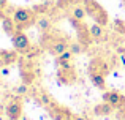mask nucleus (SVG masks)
Returning <instances> with one entry per match:
<instances>
[{
    "instance_id": "nucleus-22",
    "label": "nucleus",
    "mask_w": 125,
    "mask_h": 120,
    "mask_svg": "<svg viewBox=\"0 0 125 120\" xmlns=\"http://www.w3.org/2000/svg\"><path fill=\"white\" fill-rule=\"evenodd\" d=\"M25 59H27V60H35V59H37V57H40V49H38V47H33V46H32V49L30 51H29V52L27 54H25Z\"/></svg>"
},
{
    "instance_id": "nucleus-9",
    "label": "nucleus",
    "mask_w": 125,
    "mask_h": 120,
    "mask_svg": "<svg viewBox=\"0 0 125 120\" xmlns=\"http://www.w3.org/2000/svg\"><path fill=\"white\" fill-rule=\"evenodd\" d=\"M19 52H16L14 49L13 51H6V49H0V68L3 66H10V65L19 62Z\"/></svg>"
},
{
    "instance_id": "nucleus-23",
    "label": "nucleus",
    "mask_w": 125,
    "mask_h": 120,
    "mask_svg": "<svg viewBox=\"0 0 125 120\" xmlns=\"http://www.w3.org/2000/svg\"><path fill=\"white\" fill-rule=\"evenodd\" d=\"M14 92L18 93V96H24V95H27V93H29V84H24V82H22L21 85H18V87L14 89Z\"/></svg>"
},
{
    "instance_id": "nucleus-3",
    "label": "nucleus",
    "mask_w": 125,
    "mask_h": 120,
    "mask_svg": "<svg viewBox=\"0 0 125 120\" xmlns=\"http://www.w3.org/2000/svg\"><path fill=\"white\" fill-rule=\"evenodd\" d=\"M11 16H13V19H14L16 25H18V30H21V32H24L25 28L35 25L37 18H38L32 8H14V11H13Z\"/></svg>"
},
{
    "instance_id": "nucleus-2",
    "label": "nucleus",
    "mask_w": 125,
    "mask_h": 120,
    "mask_svg": "<svg viewBox=\"0 0 125 120\" xmlns=\"http://www.w3.org/2000/svg\"><path fill=\"white\" fill-rule=\"evenodd\" d=\"M43 44L48 47V51L52 55H60V54H63L68 49L70 41L59 33H49L48 35V32H46L44 38H43Z\"/></svg>"
},
{
    "instance_id": "nucleus-13",
    "label": "nucleus",
    "mask_w": 125,
    "mask_h": 120,
    "mask_svg": "<svg viewBox=\"0 0 125 120\" xmlns=\"http://www.w3.org/2000/svg\"><path fill=\"white\" fill-rule=\"evenodd\" d=\"M114 112V108L106 101H101L98 104H95L94 108V114L98 115V117H106V115H111Z\"/></svg>"
},
{
    "instance_id": "nucleus-5",
    "label": "nucleus",
    "mask_w": 125,
    "mask_h": 120,
    "mask_svg": "<svg viewBox=\"0 0 125 120\" xmlns=\"http://www.w3.org/2000/svg\"><path fill=\"white\" fill-rule=\"evenodd\" d=\"M46 109H48V114L52 120H71L73 115H74L68 108H65V106H62V104H57L55 101Z\"/></svg>"
},
{
    "instance_id": "nucleus-26",
    "label": "nucleus",
    "mask_w": 125,
    "mask_h": 120,
    "mask_svg": "<svg viewBox=\"0 0 125 120\" xmlns=\"http://www.w3.org/2000/svg\"><path fill=\"white\" fill-rule=\"evenodd\" d=\"M19 120H27V117H21V119H19Z\"/></svg>"
},
{
    "instance_id": "nucleus-11",
    "label": "nucleus",
    "mask_w": 125,
    "mask_h": 120,
    "mask_svg": "<svg viewBox=\"0 0 125 120\" xmlns=\"http://www.w3.org/2000/svg\"><path fill=\"white\" fill-rule=\"evenodd\" d=\"M68 14H70V18H74V19H79V21H84L85 16H87V13H85V8H84L83 2H81V3L74 2L73 5L68 8Z\"/></svg>"
},
{
    "instance_id": "nucleus-10",
    "label": "nucleus",
    "mask_w": 125,
    "mask_h": 120,
    "mask_svg": "<svg viewBox=\"0 0 125 120\" xmlns=\"http://www.w3.org/2000/svg\"><path fill=\"white\" fill-rule=\"evenodd\" d=\"M76 71L74 70H62V68H59L57 71V81L59 84H62V85H70V84H73L74 81H76Z\"/></svg>"
},
{
    "instance_id": "nucleus-20",
    "label": "nucleus",
    "mask_w": 125,
    "mask_h": 120,
    "mask_svg": "<svg viewBox=\"0 0 125 120\" xmlns=\"http://www.w3.org/2000/svg\"><path fill=\"white\" fill-rule=\"evenodd\" d=\"M51 3H37V5L32 6V9H33V13L37 16H41V14H48L49 13V8H51Z\"/></svg>"
},
{
    "instance_id": "nucleus-6",
    "label": "nucleus",
    "mask_w": 125,
    "mask_h": 120,
    "mask_svg": "<svg viewBox=\"0 0 125 120\" xmlns=\"http://www.w3.org/2000/svg\"><path fill=\"white\" fill-rule=\"evenodd\" d=\"M103 101L109 103L114 109H125V95L116 90H104L101 95Z\"/></svg>"
},
{
    "instance_id": "nucleus-12",
    "label": "nucleus",
    "mask_w": 125,
    "mask_h": 120,
    "mask_svg": "<svg viewBox=\"0 0 125 120\" xmlns=\"http://www.w3.org/2000/svg\"><path fill=\"white\" fill-rule=\"evenodd\" d=\"M89 32H90V37L94 41H103L106 40V32H104V27L97 22H94L92 25H89Z\"/></svg>"
},
{
    "instance_id": "nucleus-17",
    "label": "nucleus",
    "mask_w": 125,
    "mask_h": 120,
    "mask_svg": "<svg viewBox=\"0 0 125 120\" xmlns=\"http://www.w3.org/2000/svg\"><path fill=\"white\" fill-rule=\"evenodd\" d=\"M89 77H90V82L97 89L106 90V76H101V74H89Z\"/></svg>"
},
{
    "instance_id": "nucleus-25",
    "label": "nucleus",
    "mask_w": 125,
    "mask_h": 120,
    "mask_svg": "<svg viewBox=\"0 0 125 120\" xmlns=\"http://www.w3.org/2000/svg\"><path fill=\"white\" fill-rule=\"evenodd\" d=\"M71 120H87V119H85L84 115H73V119H71Z\"/></svg>"
},
{
    "instance_id": "nucleus-1",
    "label": "nucleus",
    "mask_w": 125,
    "mask_h": 120,
    "mask_svg": "<svg viewBox=\"0 0 125 120\" xmlns=\"http://www.w3.org/2000/svg\"><path fill=\"white\" fill-rule=\"evenodd\" d=\"M83 5L85 8V13H87L89 18L94 19V22L106 27L109 24V14L108 11L97 2V0H83Z\"/></svg>"
},
{
    "instance_id": "nucleus-19",
    "label": "nucleus",
    "mask_w": 125,
    "mask_h": 120,
    "mask_svg": "<svg viewBox=\"0 0 125 120\" xmlns=\"http://www.w3.org/2000/svg\"><path fill=\"white\" fill-rule=\"evenodd\" d=\"M113 30L117 35H122L125 37V21L124 19H114L113 21Z\"/></svg>"
},
{
    "instance_id": "nucleus-24",
    "label": "nucleus",
    "mask_w": 125,
    "mask_h": 120,
    "mask_svg": "<svg viewBox=\"0 0 125 120\" xmlns=\"http://www.w3.org/2000/svg\"><path fill=\"white\" fill-rule=\"evenodd\" d=\"M0 73H2L3 76H8V74H10V70H8V66H3V68H0Z\"/></svg>"
},
{
    "instance_id": "nucleus-28",
    "label": "nucleus",
    "mask_w": 125,
    "mask_h": 120,
    "mask_svg": "<svg viewBox=\"0 0 125 120\" xmlns=\"http://www.w3.org/2000/svg\"><path fill=\"white\" fill-rule=\"evenodd\" d=\"M0 120H3V117H2V114H0Z\"/></svg>"
},
{
    "instance_id": "nucleus-16",
    "label": "nucleus",
    "mask_w": 125,
    "mask_h": 120,
    "mask_svg": "<svg viewBox=\"0 0 125 120\" xmlns=\"http://www.w3.org/2000/svg\"><path fill=\"white\" fill-rule=\"evenodd\" d=\"M35 98H37V101L40 103L43 108H49V106L54 103V98H52L48 92H44V90H40V92L37 93V96H35Z\"/></svg>"
},
{
    "instance_id": "nucleus-18",
    "label": "nucleus",
    "mask_w": 125,
    "mask_h": 120,
    "mask_svg": "<svg viewBox=\"0 0 125 120\" xmlns=\"http://www.w3.org/2000/svg\"><path fill=\"white\" fill-rule=\"evenodd\" d=\"M55 65H57V68H62V70H74V62L70 59H63L60 55H57Z\"/></svg>"
},
{
    "instance_id": "nucleus-21",
    "label": "nucleus",
    "mask_w": 125,
    "mask_h": 120,
    "mask_svg": "<svg viewBox=\"0 0 125 120\" xmlns=\"http://www.w3.org/2000/svg\"><path fill=\"white\" fill-rule=\"evenodd\" d=\"M68 49L71 51V52L74 54V55H78V54H83L84 51H85V46L81 41H70V46H68Z\"/></svg>"
},
{
    "instance_id": "nucleus-14",
    "label": "nucleus",
    "mask_w": 125,
    "mask_h": 120,
    "mask_svg": "<svg viewBox=\"0 0 125 120\" xmlns=\"http://www.w3.org/2000/svg\"><path fill=\"white\" fill-rule=\"evenodd\" d=\"M2 28L6 35H11V37L18 32V25H16L13 16H5V18L2 19Z\"/></svg>"
},
{
    "instance_id": "nucleus-29",
    "label": "nucleus",
    "mask_w": 125,
    "mask_h": 120,
    "mask_svg": "<svg viewBox=\"0 0 125 120\" xmlns=\"http://www.w3.org/2000/svg\"><path fill=\"white\" fill-rule=\"evenodd\" d=\"M122 2H124V5H125V0H122Z\"/></svg>"
},
{
    "instance_id": "nucleus-8",
    "label": "nucleus",
    "mask_w": 125,
    "mask_h": 120,
    "mask_svg": "<svg viewBox=\"0 0 125 120\" xmlns=\"http://www.w3.org/2000/svg\"><path fill=\"white\" fill-rule=\"evenodd\" d=\"M5 114L8 120H19L22 117V103L19 98H14L6 104L5 108Z\"/></svg>"
},
{
    "instance_id": "nucleus-27",
    "label": "nucleus",
    "mask_w": 125,
    "mask_h": 120,
    "mask_svg": "<svg viewBox=\"0 0 125 120\" xmlns=\"http://www.w3.org/2000/svg\"><path fill=\"white\" fill-rule=\"evenodd\" d=\"M122 119H124V120H125V111H124V114H122Z\"/></svg>"
},
{
    "instance_id": "nucleus-15",
    "label": "nucleus",
    "mask_w": 125,
    "mask_h": 120,
    "mask_svg": "<svg viewBox=\"0 0 125 120\" xmlns=\"http://www.w3.org/2000/svg\"><path fill=\"white\" fill-rule=\"evenodd\" d=\"M35 25H37V28L43 33H46V32L51 28V19L48 18V14H41L37 18V22H35Z\"/></svg>"
},
{
    "instance_id": "nucleus-7",
    "label": "nucleus",
    "mask_w": 125,
    "mask_h": 120,
    "mask_svg": "<svg viewBox=\"0 0 125 120\" xmlns=\"http://www.w3.org/2000/svg\"><path fill=\"white\" fill-rule=\"evenodd\" d=\"M111 71L108 62L103 59V57H95V59L90 60L87 68V73L89 74H101V76H106L108 73Z\"/></svg>"
},
{
    "instance_id": "nucleus-4",
    "label": "nucleus",
    "mask_w": 125,
    "mask_h": 120,
    "mask_svg": "<svg viewBox=\"0 0 125 120\" xmlns=\"http://www.w3.org/2000/svg\"><path fill=\"white\" fill-rule=\"evenodd\" d=\"M11 41H13V49H14L16 52H19L21 55H25V54L32 49V44H30L29 37L21 30H18L14 35H13Z\"/></svg>"
}]
</instances>
